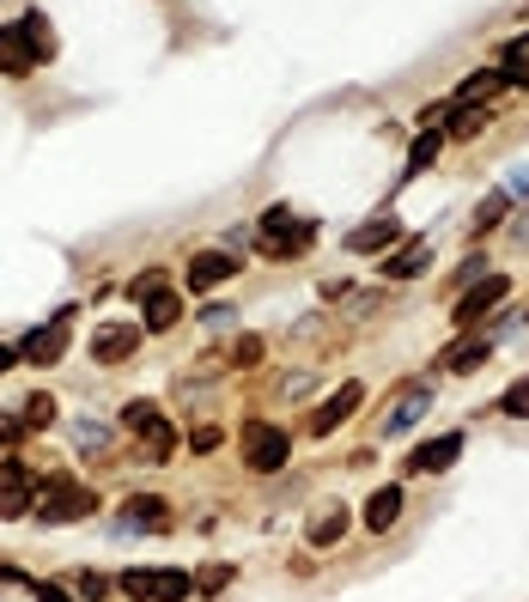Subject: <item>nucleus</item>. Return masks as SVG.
<instances>
[{
  "mask_svg": "<svg viewBox=\"0 0 529 602\" xmlns=\"http://www.w3.org/2000/svg\"><path fill=\"white\" fill-rule=\"evenodd\" d=\"M116 590H128L134 602H189L195 596V578L183 566H128L116 578Z\"/></svg>",
  "mask_w": 529,
  "mask_h": 602,
  "instance_id": "f257e3e1",
  "label": "nucleus"
},
{
  "mask_svg": "<svg viewBox=\"0 0 529 602\" xmlns=\"http://www.w3.org/2000/svg\"><path fill=\"white\" fill-rule=\"evenodd\" d=\"M92 511H98V499L80 481H43L37 487V523H80Z\"/></svg>",
  "mask_w": 529,
  "mask_h": 602,
  "instance_id": "f03ea898",
  "label": "nucleus"
},
{
  "mask_svg": "<svg viewBox=\"0 0 529 602\" xmlns=\"http://www.w3.org/2000/svg\"><path fill=\"white\" fill-rule=\"evenodd\" d=\"M305 244H311V225H298V219H292L286 207H268V213H262V250H268L274 262L298 256Z\"/></svg>",
  "mask_w": 529,
  "mask_h": 602,
  "instance_id": "7ed1b4c3",
  "label": "nucleus"
},
{
  "mask_svg": "<svg viewBox=\"0 0 529 602\" xmlns=\"http://www.w3.org/2000/svg\"><path fill=\"white\" fill-rule=\"evenodd\" d=\"M286 450H292V444H286V432H280V426H262V420H256V426L244 432V463H250L256 475L286 469Z\"/></svg>",
  "mask_w": 529,
  "mask_h": 602,
  "instance_id": "20e7f679",
  "label": "nucleus"
},
{
  "mask_svg": "<svg viewBox=\"0 0 529 602\" xmlns=\"http://www.w3.org/2000/svg\"><path fill=\"white\" fill-rule=\"evenodd\" d=\"M122 426H128V432H146L153 457H171V450H177V432L159 420V408H153V402H128V408H122Z\"/></svg>",
  "mask_w": 529,
  "mask_h": 602,
  "instance_id": "39448f33",
  "label": "nucleus"
},
{
  "mask_svg": "<svg viewBox=\"0 0 529 602\" xmlns=\"http://www.w3.org/2000/svg\"><path fill=\"white\" fill-rule=\"evenodd\" d=\"M37 61H43V49H37V37L25 31V19L0 31V73H13V80H19V73H31Z\"/></svg>",
  "mask_w": 529,
  "mask_h": 602,
  "instance_id": "423d86ee",
  "label": "nucleus"
},
{
  "mask_svg": "<svg viewBox=\"0 0 529 602\" xmlns=\"http://www.w3.org/2000/svg\"><path fill=\"white\" fill-rule=\"evenodd\" d=\"M67 323H73V305H61L49 329H37V335H25V347H19V359H31V365H55V359H61V347H67Z\"/></svg>",
  "mask_w": 529,
  "mask_h": 602,
  "instance_id": "0eeeda50",
  "label": "nucleus"
},
{
  "mask_svg": "<svg viewBox=\"0 0 529 602\" xmlns=\"http://www.w3.org/2000/svg\"><path fill=\"white\" fill-rule=\"evenodd\" d=\"M505 292H511V280H505V274H487L481 286H469V292L457 298V311H450V317H457V323L469 329V323H481V317H487V311L499 305V298H505Z\"/></svg>",
  "mask_w": 529,
  "mask_h": 602,
  "instance_id": "6e6552de",
  "label": "nucleus"
},
{
  "mask_svg": "<svg viewBox=\"0 0 529 602\" xmlns=\"http://www.w3.org/2000/svg\"><path fill=\"white\" fill-rule=\"evenodd\" d=\"M238 274V256L232 250H201V256H189V286L195 292H213L219 280H232Z\"/></svg>",
  "mask_w": 529,
  "mask_h": 602,
  "instance_id": "1a4fd4ad",
  "label": "nucleus"
},
{
  "mask_svg": "<svg viewBox=\"0 0 529 602\" xmlns=\"http://www.w3.org/2000/svg\"><path fill=\"white\" fill-rule=\"evenodd\" d=\"M134 347H140V323H110L92 335V359H104V365H122Z\"/></svg>",
  "mask_w": 529,
  "mask_h": 602,
  "instance_id": "9d476101",
  "label": "nucleus"
},
{
  "mask_svg": "<svg viewBox=\"0 0 529 602\" xmlns=\"http://www.w3.org/2000/svg\"><path fill=\"white\" fill-rule=\"evenodd\" d=\"M396 238H402V225H396L390 213H377V219L359 225V232H347V250H353V256H371V250H390Z\"/></svg>",
  "mask_w": 529,
  "mask_h": 602,
  "instance_id": "9b49d317",
  "label": "nucleus"
},
{
  "mask_svg": "<svg viewBox=\"0 0 529 602\" xmlns=\"http://www.w3.org/2000/svg\"><path fill=\"white\" fill-rule=\"evenodd\" d=\"M457 450H463V432L426 438V444L414 450V469H420V475H438V469H450V463H457Z\"/></svg>",
  "mask_w": 529,
  "mask_h": 602,
  "instance_id": "f8f14e48",
  "label": "nucleus"
},
{
  "mask_svg": "<svg viewBox=\"0 0 529 602\" xmlns=\"http://www.w3.org/2000/svg\"><path fill=\"white\" fill-rule=\"evenodd\" d=\"M396 517H402V487H377V493L365 499V530H377V536H384Z\"/></svg>",
  "mask_w": 529,
  "mask_h": 602,
  "instance_id": "ddd939ff",
  "label": "nucleus"
},
{
  "mask_svg": "<svg viewBox=\"0 0 529 602\" xmlns=\"http://www.w3.org/2000/svg\"><path fill=\"white\" fill-rule=\"evenodd\" d=\"M359 396H365L359 384H341V390H335V396H329V402L317 408V420H311V432H335V426H341V420H347V414L359 408Z\"/></svg>",
  "mask_w": 529,
  "mask_h": 602,
  "instance_id": "4468645a",
  "label": "nucleus"
},
{
  "mask_svg": "<svg viewBox=\"0 0 529 602\" xmlns=\"http://www.w3.org/2000/svg\"><path fill=\"white\" fill-rule=\"evenodd\" d=\"M177 317H183V298L159 286L153 298H146V323H140V329H153V335H165V329H177Z\"/></svg>",
  "mask_w": 529,
  "mask_h": 602,
  "instance_id": "2eb2a0df",
  "label": "nucleus"
},
{
  "mask_svg": "<svg viewBox=\"0 0 529 602\" xmlns=\"http://www.w3.org/2000/svg\"><path fill=\"white\" fill-rule=\"evenodd\" d=\"M426 408H432V390H426V384H420V390H408V396H402V402H396V414H390V420H384V432H408V426H414V420H420V414H426Z\"/></svg>",
  "mask_w": 529,
  "mask_h": 602,
  "instance_id": "dca6fc26",
  "label": "nucleus"
},
{
  "mask_svg": "<svg viewBox=\"0 0 529 602\" xmlns=\"http://www.w3.org/2000/svg\"><path fill=\"white\" fill-rule=\"evenodd\" d=\"M128 523H134V530H165V523H171V511H165V499L140 493V499L128 505Z\"/></svg>",
  "mask_w": 529,
  "mask_h": 602,
  "instance_id": "f3484780",
  "label": "nucleus"
},
{
  "mask_svg": "<svg viewBox=\"0 0 529 602\" xmlns=\"http://www.w3.org/2000/svg\"><path fill=\"white\" fill-rule=\"evenodd\" d=\"M493 359V341L481 335V341H457L450 347V359H444V371H475V365H487Z\"/></svg>",
  "mask_w": 529,
  "mask_h": 602,
  "instance_id": "a211bd4d",
  "label": "nucleus"
},
{
  "mask_svg": "<svg viewBox=\"0 0 529 602\" xmlns=\"http://www.w3.org/2000/svg\"><path fill=\"white\" fill-rule=\"evenodd\" d=\"M426 262H432V250H426V244H408L402 256H390V262H384V274H390V280H414Z\"/></svg>",
  "mask_w": 529,
  "mask_h": 602,
  "instance_id": "6ab92c4d",
  "label": "nucleus"
},
{
  "mask_svg": "<svg viewBox=\"0 0 529 602\" xmlns=\"http://www.w3.org/2000/svg\"><path fill=\"white\" fill-rule=\"evenodd\" d=\"M341 530H347V511L335 505V511H323V517L311 523V542H317V548H329V542H341Z\"/></svg>",
  "mask_w": 529,
  "mask_h": 602,
  "instance_id": "aec40b11",
  "label": "nucleus"
},
{
  "mask_svg": "<svg viewBox=\"0 0 529 602\" xmlns=\"http://www.w3.org/2000/svg\"><path fill=\"white\" fill-rule=\"evenodd\" d=\"M438 146H444V140H438V128H432V134H420V140H414V153H408V171H402V177H420V171L438 159Z\"/></svg>",
  "mask_w": 529,
  "mask_h": 602,
  "instance_id": "412c9836",
  "label": "nucleus"
},
{
  "mask_svg": "<svg viewBox=\"0 0 529 602\" xmlns=\"http://www.w3.org/2000/svg\"><path fill=\"white\" fill-rule=\"evenodd\" d=\"M499 86H505V73H469L463 92H457V104H475V98H487V92H499Z\"/></svg>",
  "mask_w": 529,
  "mask_h": 602,
  "instance_id": "4be33fe9",
  "label": "nucleus"
},
{
  "mask_svg": "<svg viewBox=\"0 0 529 602\" xmlns=\"http://www.w3.org/2000/svg\"><path fill=\"white\" fill-rule=\"evenodd\" d=\"M450 104H457V98H450ZM481 128H487V110H463V104H457V116H450V134L469 140V134H481Z\"/></svg>",
  "mask_w": 529,
  "mask_h": 602,
  "instance_id": "5701e85b",
  "label": "nucleus"
},
{
  "mask_svg": "<svg viewBox=\"0 0 529 602\" xmlns=\"http://www.w3.org/2000/svg\"><path fill=\"white\" fill-rule=\"evenodd\" d=\"M73 444H80V450H104V444H110V426H98V420H80V426H73Z\"/></svg>",
  "mask_w": 529,
  "mask_h": 602,
  "instance_id": "b1692460",
  "label": "nucleus"
},
{
  "mask_svg": "<svg viewBox=\"0 0 529 602\" xmlns=\"http://www.w3.org/2000/svg\"><path fill=\"white\" fill-rule=\"evenodd\" d=\"M55 420V396H25V426H49Z\"/></svg>",
  "mask_w": 529,
  "mask_h": 602,
  "instance_id": "393cba45",
  "label": "nucleus"
},
{
  "mask_svg": "<svg viewBox=\"0 0 529 602\" xmlns=\"http://www.w3.org/2000/svg\"><path fill=\"white\" fill-rule=\"evenodd\" d=\"M31 493H37V487H7V493H0V517H25V511H31V505H25Z\"/></svg>",
  "mask_w": 529,
  "mask_h": 602,
  "instance_id": "a878e982",
  "label": "nucleus"
},
{
  "mask_svg": "<svg viewBox=\"0 0 529 602\" xmlns=\"http://www.w3.org/2000/svg\"><path fill=\"white\" fill-rule=\"evenodd\" d=\"M499 219H505V195H487V201H481V213H475V232H493Z\"/></svg>",
  "mask_w": 529,
  "mask_h": 602,
  "instance_id": "bb28decb",
  "label": "nucleus"
},
{
  "mask_svg": "<svg viewBox=\"0 0 529 602\" xmlns=\"http://www.w3.org/2000/svg\"><path fill=\"white\" fill-rule=\"evenodd\" d=\"M232 584V566H207L201 578H195V596H213V590H225Z\"/></svg>",
  "mask_w": 529,
  "mask_h": 602,
  "instance_id": "cd10ccee",
  "label": "nucleus"
},
{
  "mask_svg": "<svg viewBox=\"0 0 529 602\" xmlns=\"http://www.w3.org/2000/svg\"><path fill=\"white\" fill-rule=\"evenodd\" d=\"M499 408H505V414H529V378H517V384L499 396Z\"/></svg>",
  "mask_w": 529,
  "mask_h": 602,
  "instance_id": "c85d7f7f",
  "label": "nucleus"
},
{
  "mask_svg": "<svg viewBox=\"0 0 529 602\" xmlns=\"http://www.w3.org/2000/svg\"><path fill=\"white\" fill-rule=\"evenodd\" d=\"M80 596H86V602H104V596H110V578H104V572H80Z\"/></svg>",
  "mask_w": 529,
  "mask_h": 602,
  "instance_id": "c756f323",
  "label": "nucleus"
},
{
  "mask_svg": "<svg viewBox=\"0 0 529 602\" xmlns=\"http://www.w3.org/2000/svg\"><path fill=\"white\" fill-rule=\"evenodd\" d=\"M256 359H262V341H256V335H244V341L232 347V365H256Z\"/></svg>",
  "mask_w": 529,
  "mask_h": 602,
  "instance_id": "7c9ffc66",
  "label": "nucleus"
},
{
  "mask_svg": "<svg viewBox=\"0 0 529 602\" xmlns=\"http://www.w3.org/2000/svg\"><path fill=\"white\" fill-rule=\"evenodd\" d=\"M505 86H529V61H517V55H511V67H505Z\"/></svg>",
  "mask_w": 529,
  "mask_h": 602,
  "instance_id": "2f4dec72",
  "label": "nucleus"
},
{
  "mask_svg": "<svg viewBox=\"0 0 529 602\" xmlns=\"http://www.w3.org/2000/svg\"><path fill=\"white\" fill-rule=\"evenodd\" d=\"M201 323H207V329H225V323H232V311H225V305H213V311H201Z\"/></svg>",
  "mask_w": 529,
  "mask_h": 602,
  "instance_id": "473e14b6",
  "label": "nucleus"
},
{
  "mask_svg": "<svg viewBox=\"0 0 529 602\" xmlns=\"http://www.w3.org/2000/svg\"><path fill=\"white\" fill-rule=\"evenodd\" d=\"M37 602H67V590L61 584H37Z\"/></svg>",
  "mask_w": 529,
  "mask_h": 602,
  "instance_id": "72a5a7b5",
  "label": "nucleus"
},
{
  "mask_svg": "<svg viewBox=\"0 0 529 602\" xmlns=\"http://www.w3.org/2000/svg\"><path fill=\"white\" fill-rule=\"evenodd\" d=\"M13 438H19V426H13V420H0V444H13Z\"/></svg>",
  "mask_w": 529,
  "mask_h": 602,
  "instance_id": "f704fd0d",
  "label": "nucleus"
},
{
  "mask_svg": "<svg viewBox=\"0 0 529 602\" xmlns=\"http://www.w3.org/2000/svg\"><path fill=\"white\" fill-rule=\"evenodd\" d=\"M13 359H19V353H13V347H0V371H13Z\"/></svg>",
  "mask_w": 529,
  "mask_h": 602,
  "instance_id": "c9c22d12",
  "label": "nucleus"
}]
</instances>
